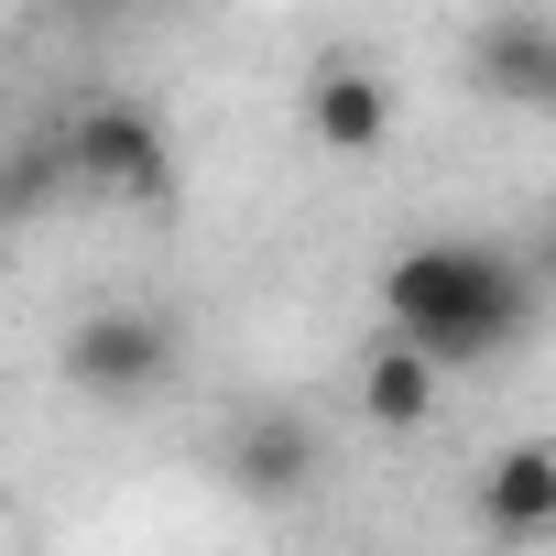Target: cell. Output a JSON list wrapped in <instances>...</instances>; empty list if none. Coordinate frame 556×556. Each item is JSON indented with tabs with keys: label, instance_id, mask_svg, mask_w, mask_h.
I'll list each match as a JSON object with an SVG mask.
<instances>
[{
	"label": "cell",
	"instance_id": "obj_1",
	"mask_svg": "<svg viewBox=\"0 0 556 556\" xmlns=\"http://www.w3.org/2000/svg\"><path fill=\"white\" fill-rule=\"evenodd\" d=\"M534 295H545V273L513 262L502 240H415V251L382 273V317H393V339H415L437 371L502 361V350L534 328Z\"/></svg>",
	"mask_w": 556,
	"mask_h": 556
},
{
	"label": "cell",
	"instance_id": "obj_2",
	"mask_svg": "<svg viewBox=\"0 0 556 556\" xmlns=\"http://www.w3.org/2000/svg\"><path fill=\"white\" fill-rule=\"evenodd\" d=\"M66 382H77L88 404H153V393L175 382V317H153V306H99V317H77Z\"/></svg>",
	"mask_w": 556,
	"mask_h": 556
},
{
	"label": "cell",
	"instance_id": "obj_3",
	"mask_svg": "<svg viewBox=\"0 0 556 556\" xmlns=\"http://www.w3.org/2000/svg\"><path fill=\"white\" fill-rule=\"evenodd\" d=\"M66 175H77V186H99V197H121V207H175L164 121H153V110H131V99H110V110H88V121L66 131Z\"/></svg>",
	"mask_w": 556,
	"mask_h": 556
},
{
	"label": "cell",
	"instance_id": "obj_4",
	"mask_svg": "<svg viewBox=\"0 0 556 556\" xmlns=\"http://www.w3.org/2000/svg\"><path fill=\"white\" fill-rule=\"evenodd\" d=\"M317 469H328V437L306 415H251L229 437V491H251V502H295Z\"/></svg>",
	"mask_w": 556,
	"mask_h": 556
},
{
	"label": "cell",
	"instance_id": "obj_5",
	"mask_svg": "<svg viewBox=\"0 0 556 556\" xmlns=\"http://www.w3.org/2000/svg\"><path fill=\"white\" fill-rule=\"evenodd\" d=\"M469 77H480L502 110H545V88H556V23H534V12L480 23V34H469Z\"/></svg>",
	"mask_w": 556,
	"mask_h": 556
},
{
	"label": "cell",
	"instance_id": "obj_6",
	"mask_svg": "<svg viewBox=\"0 0 556 556\" xmlns=\"http://www.w3.org/2000/svg\"><path fill=\"white\" fill-rule=\"evenodd\" d=\"M306 131H317V153H382L393 88H382L371 66H317V77H306Z\"/></svg>",
	"mask_w": 556,
	"mask_h": 556
},
{
	"label": "cell",
	"instance_id": "obj_7",
	"mask_svg": "<svg viewBox=\"0 0 556 556\" xmlns=\"http://www.w3.org/2000/svg\"><path fill=\"white\" fill-rule=\"evenodd\" d=\"M480 523L491 534H556V447L545 437H523L480 469Z\"/></svg>",
	"mask_w": 556,
	"mask_h": 556
},
{
	"label": "cell",
	"instance_id": "obj_8",
	"mask_svg": "<svg viewBox=\"0 0 556 556\" xmlns=\"http://www.w3.org/2000/svg\"><path fill=\"white\" fill-rule=\"evenodd\" d=\"M437 382H447V371H437L415 339H382V350L361 361V415H371V426H393V437H415V426L437 415Z\"/></svg>",
	"mask_w": 556,
	"mask_h": 556
},
{
	"label": "cell",
	"instance_id": "obj_9",
	"mask_svg": "<svg viewBox=\"0 0 556 556\" xmlns=\"http://www.w3.org/2000/svg\"><path fill=\"white\" fill-rule=\"evenodd\" d=\"M534 273H545V285H556V218H545V251H534Z\"/></svg>",
	"mask_w": 556,
	"mask_h": 556
},
{
	"label": "cell",
	"instance_id": "obj_10",
	"mask_svg": "<svg viewBox=\"0 0 556 556\" xmlns=\"http://www.w3.org/2000/svg\"><path fill=\"white\" fill-rule=\"evenodd\" d=\"M77 12H121V0H77Z\"/></svg>",
	"mask_w": 556,
	"mask_h": 556
},
{
	"label": "cell",
	"instance_id": "obj_11",
	"mask_svg": "<svg viewBox=\"0 0 556 556\" xmlns=\"http://www.w3.org/2000/svg\"><path fill=\"white\" fill-rule=\"evenodd\" d=\"M534 121H556V88H545V110H534Z\"/></svg>",
	"mask_w": 556,
	"mask_h": 556
}]
</instances>
